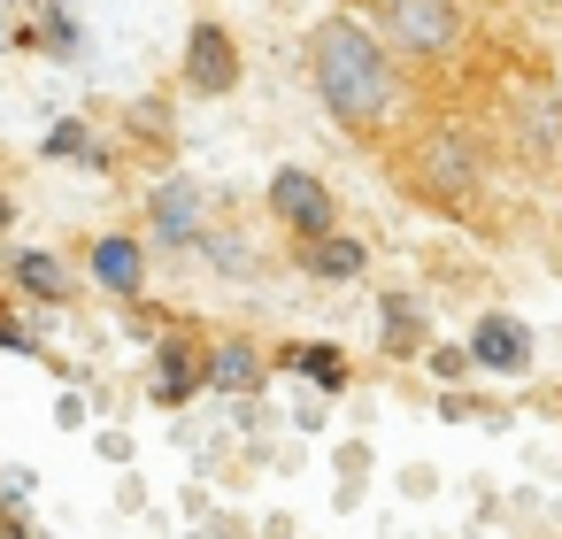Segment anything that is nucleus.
I'll return each instance as SVG.
<instances>
[{"mask_svg":"<svg viewBox=\"0 0 562 539\" xmlns=\"http://www.w3.org/2000/svg\"><path fill=\"white\" fill-rule=\"evenodd\" d=\"M301 63H308V86H316L324 116H331L355 147H385V139L408 132V109H416L408 63H401L362 16H324V24H308Z\"/></svg>","mask_w":562,"mask_h":539,"instance_id":"nucleus-1","label":"nucleus"},{"mask_svg":"<svg viewBox=\"0 0 562 539\" xmlns=\"http://www.w3.org/2000/svg\"><path fill=\"white\" fill-rule=\"evenodd\" d=\"M393 186L416 201V209H439V216H470L477 193H485V132L462 124V116H424L393 139L385 155Z\"/></svg>","mask_w":562,"mask_h":539,"instance_id":"nucleus-2","label":"nucleus"},{"mask_svg":"<svg viewBox=\"0 0 562 539\" xmlns=\"http://www.w3.org/2000/svg\"><path fill=\"white\" fill-rule=\"evenodd\" d=\"M370 32L408 63V70H447L470 47V9L462 0H362Z\"/></svg>","mask_w":562,"mask_h":539,"instance_id":"nucleus-3","label":"nucleus"},{"mask_svg":"<svg viewBox=\"0 0 562 539\" xmlns=\"http://www.w3.org/2000/svg\"><path fill=\"white\" fill-rule=\"evenodd\" d=\"M508 155L531 162V170H554L562 162V93L547 78L516 86V101H508Z\"/></svg>","mask_w":562,"mask_h":539,"instance_id":"nucleus-4","label":"nucleus"},{"mask_svg":"<svg viewBox=\"0 0 562 539\" xmlns=\"http://www.w3.org/2000/svg\"><path fill=\"white\" fill-rule=\"evenodd\" d=\"M239 70H247L239 40H232L216 16H201V24L186 32V55H178V78H186V93H193V101H224V93L239 86Z\"/></svg>","mask_w":562,"mask_h":539,"instance_id":"nucleus-5","label":"nucleus"},{"mask_svg":"<svg viewBox=\"0 0 562 539\" xmlns=\"http://www.w3.org/2000/svg\"><path fill=\"white\" fill-rule=\"evenodd\" d=\"M270 216H278L293 239H316V232H339V193H331L316 170L285 162V170L270 178Z\"/></svg>","mask_w":562,"mask_h":539,"instance_id":"nucleus-6","label":"nucleus"},{"mask_svg":"<svg viewBox=\"0 0 562 539\" xmlns=\"http://www.w3.org/2000/svg\"><path fill=\"white\" fill-rule=\"evenodd\" d=\"M147 239L170 247V255H193V247L209 239V193H201L193 178H162V186L147 193Z\"/></svg>","mask_w":562,"mask_h":539,"instance_id":"nucleus-7","label":"nucleus"},{"mask_svg":"<svg viewBox=\"0 0 562 539\" xmlns=\"http://www.w3.org/2000/svg\"><path fill=\"white\" fill-rule=\"evenodd\" d=\"M462 347H470V362H477V370H493V378H524V370H531V355H539L531 324H524V316H501V308H493V316H477Z\"/></svg>","mask_w":562,"mask_h":539,"instance_id":"nucleus-8","label":"nucleus"},{"mask_svg":"<svg viewBox=\"0 0 562 539\" xmlns=\"http://www.w3.org/2000/svg\"><path fill=\"white\" fill-rule=\"evenodd\" d=\"M86 278L101 293H116V301H139L147 293V239L139 232H101L86 247Z\"/></svg>","mask_w":562,"mask_h":539,"instance_id":"nucleus-9","label":"nucleus"},{"mask_svg":"<svg viewBox=\"0 0 562 539\" xmlns=\"http://www.w3.org/2000/svg\"><path fill=\"white\" fill-rule=\"evenodd\" d=\"M293 270L316 285H355L370 270V247L355 232H316V239H293Z\"/></svg>","mask_w":562,"mask_h":539,"instance_id":"nucleus-10","label":"nucleus"},{"mask_svg":"<svg viewBox=\"0 0 562 539\" xmlns=\"http://www.w3.org/2000/svg\"><path fill=\"white\" fill-rule=\"evenodd\" d=\"M201 385H209V347H193L186 332H162V347H155V401L178 408V401H193Z\"/></svg>","mask_w":562,"mask_h":539,"instance_id":"nucleus-11","label":"nucleus"},{"mask_svg":"<svg viewBox=\"0 0 562 539\" xmlns=\"http://www.w3.org/2000/svg\"><path fill=\"white\" fill-rule=\"evenodd\" d=\"M378 347H385L393 362H416V355L431 347V308H424L416 293H385V301H378Z\"/></svg>","mask_w":562,"mask_h":539,"instance_id":"nucleus-12","label":"nucleus"},{"mask_svg":"<svg viewBox=\"0 0 562 539\" xmlns=\"http://www.w3.org/2000/svg\"><path fill=\"white\" fill-rule=\"evenodd\" d=\"M9 278H16V293L40 301V308H70V293H78V278H70L63 255H47V247H16V255H9Z\"/></svg>","mask_w":562,"mask_h":539,"instance_id":"nucleus-13","label":"nucleus"},{"mask_svg":"<svg viewBox=\"0 0 562 539\" xmlns=\"http://www.w3.org/2000/svg\"><path fill=\"white\" fill-rule=\"evenodd\" d=\"M262 370H270V362H262V347H255L247 332H224V339L209 347V385H216V393H255Z\"/></svg>","mask_w":562,"mask_h":539,"instance_id":"nucleus-14","label":"nucleus"},{"mask_svg":"<svg viewBox=\"0 0 562 539\" xmlns=\"http://www.w3.org/2000/svg\"><path fill=\"white\" fill-rule=\"evenodd\" d=\"M285 370L316 378L324 393H339V385H347V355H339L331 339H301V347H285Z\"/></svg>","mask_w":562,"mask_h":539,"instance_id":"nucleus-15","label":"nucleus"},{"mask_svg":"<svg viewBox=\"0 0 562 539\" xmlns=\"http://www.w3.org/2000/svg\"><path fill=\"white\" fill-rule=\"evenodd\" d=\"M40 155H47V162H93V170H101V162H109V155H101V147H93V132H86V124H78V116H63V124H55V132H47V139H40Z\"/></svg>","mask_w":562,"mask_h":539,"instance_id":"nucleus-16","label":"nucleus"},{"mask_svg":"<svg viewBox=\"0 0 562 539\" xmlns=\"http://www.w3.org/2000/svg\"><path fill=\"white\" fill-rule=\"evenodd\" d=\"M201 255H209V262H216L224 278H247V270H255V247H247V239H232V232H216V224H209Z\"/></svg>","mask_w":562,"mask_h":539,"instance_id":"nucleus-17","label":"nucleus"},{"mask_svg":"<svg viewBox=\"0 0 562 539\" xmlns=\"http://www.w3.org/2000/svg\"><path fill=\"white\" fill-rule=\"evenodd\" d=\"M424 362H431V378H462V370H477L470 347H424Z\"/></svg>","mask_w":562,"mask_h":539,"instance_id":"nucleus-18","label":"nucleus"},{"mask_svg":"<svg viewBox=\"0 0 562 539\" xmlns=\"http://www.w3.org/2000/svg\"><path fill=\"white\" fill-rule=\"evenodd\" d=\"M0 347H9V355H32V324H24L9 301H0Z\"/></svg>","mask_w":562,"mask_h":539,"instance_id":"nucleus-19","label":"nucleus"},{"mask_svg":"<svg viewBox=\"0 0 562 539\" xmlns=\"http://www.w3.org/2000/svg\"><path fill=\"white\" fill-rule=\"evenodd\" d=\"M9 224H16V201H9V193H0V239H9Z\"/></svg>","mask_w":562,"mask_h":539,"instance_id":"nucleus-20","label":"nucleus"},{"mask_svg":"<svg viewBox=\"0 0 562 539\" xmlns=\"http://www.w3.org/2000/svg\"><path fill=\"white\" fill-rule=\"evenodd\" d=\"M0 539H24V524H16V516H0Z\"/></svg>","mask_w":562,"mask_h":539,"instance_id":"nucleus-21","label":"nucleus"},{"mask_svg":"<svg viewBox=\"0 0 562 539\" xmlns=\"http://www.w3.org/2000/svg\"><path fill=\"white\" fill-rule=\"evenodd\" d=\"M0 9H16V0H0Z\"/></svg>","mask_w":562,"mask_h":539,"instance_id":"nucleus-22","label":"nucleus"}]
</instances>
